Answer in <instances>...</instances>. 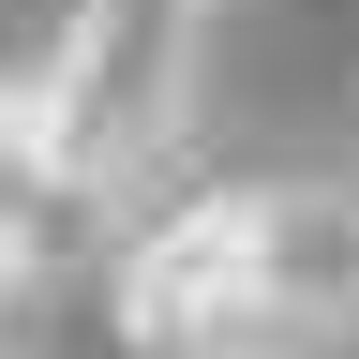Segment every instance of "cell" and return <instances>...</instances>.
I'll use <instances>...</instances> for the list:
<instances>
[{
    "label": "cell",
    "instance_id": "obj_1",
    "mask_svg": "<svg viewBox=\"0 0 359 359\" xmlns=\"http://www.w3.org/2000/svg\"><path fill=\"white\" fill-rule=\"evenodd\" d=\"M30 75V120H45V165H60V195L90 224H135V180L165 165V135H180V75H195V0H75L60 45Z\"/></svg>",
    "mask_w": 359,
    "mask_h": 359
}]
</instances>
